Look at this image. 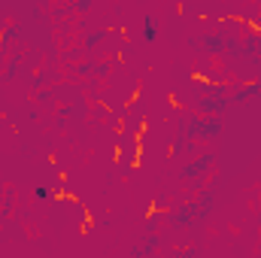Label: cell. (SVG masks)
Here are the masks:
<instances>
[{
    "mask_svg": "<svg viewBox=\"0 0 261 258\" xmlns=\"http://www.w3.org/2000/svg\"><path fill=\"white\" fill-rule=\"evenodd\" d=\"M155 243H158V240H152V237H149V240H143V246H137V249H130V255H134V258H143V255H149V252L155 249Z\"/></svg>",
    "mask_w": 261,
    "mask_h": 258,
    "instance_id": "6",
    "label": "cell"
},
{
    "mask_svg": "<svg viewBox=\"0 0 261 258\" xmlns=\"http://www.w3.org/2000/svg\"><path fill=\"white\" fill-rule=\"evenodd\" d=\"M176 258H197V252L195 249H189V252H182V255H176Z\"/></svg>",
    "mask_w": 261,
    "mask_h": 258,
    "instance_id": "9",
    "label": "cell"
},
{
    "mask_svg": "<svg viewBox=\"0 0 261 258\" xmlns=\"http://www.w3.org/2000/svg\"><path fill=\"white\" fill-rule=\"evenodd\" d=\"M228 107V97H203L200 100V110L203 113H222Z\"/></svg>",
    "mask_w": 261,
    "mask_h": 258,
    "instance_id": "3",
    "label": "cell"
},
{
    "mask_svg": "<svg viewBox=\"0 0 261 258\" xmlns=\"http://www.w3.org/2000/svg\"><path fill=\"white\" fill-rule=\"evenodd\" d=\"M225 43H228L225 37H203V46H206L210 52H219V49H222Z\"/></svg>",
    "mask_w": 261,
    "mask_h": 258,
    "instance_id": "7",
    "label": "cell"
},
{
    "mask_svg": "<svg viewBox=\"0 0 261 258\" xmlns=\"http://www.w3.org/2000/svg\"><path fill=\"white\" fill-rule=\"evenodd\" d=\"M210 207H213V197L206 194V197H200L195 203L182 207V210L176 213V222H179V225H189V222H195V219H203V216L210 213Z\"/></svg>",
    "mask_w": 261,
    "mask_h": 258,
    "instance_id": "1",
    "label": "cell"
},
{
    "mask_svg": "<svg viewBox=\"0 0 261 258\" xmlns=\"http://www.w3.org/2000/svg\"><path fill=\"white\" fill-rule=\"evenodd\" d=\"M34 197H37V200H46V197H49V189H46V186H37V189H34Z\"/></svg>",
    "mask_w": 261,
    "mask_h": 258,
    "instance_id": "8",
    "label": "cell"
},
{
    "mask_svg": "<svg viewBox=\"0 0 261 258\" xmlns=\"http://www.w3.org/2000/svg\"><path fill=\"white\" fill-rule=\"evenodd\" d=\"M155 37H158V24H155L152 18H146V21H143V40H146V43H152Z\"/></svg>",
    "mask_w": 261,
    "mask_h": 258,
    "instance_id": "5",
    "label": "cell"
},
{
    "mask_svg": "<svg viewBox=\"0 0 261 258\" xmlns=\"http://www.w3.org/2000/svg\"><path fill=\"white\" fill-rule=\"evenodd\" d=\"M219 131H222V122L210 119V122H195V125L189 128V134H192V137H203V140H206V137H216Z\"/></svg>",
    "mask_w": 261,
    "mask_h": 258,
    "instance_id": "2",
    "label": "cell"
},
{
    "mask_svg": "<svg viewBox=\"0 0 261 258\" xmlns=\"http://www.w3.org/2000/svg\"><path fill=\"white\" fill-rule=\"evenodd\" d=\"M206 164H210V158H197L195 164H189V167H186V173H182V176H186V179H192V176H197Z\"/></svg>",
    "mask_w": 261,
    "mask_h": 258,
    "instance_id": "4",
    "label": "cell"
}]
</instances>
